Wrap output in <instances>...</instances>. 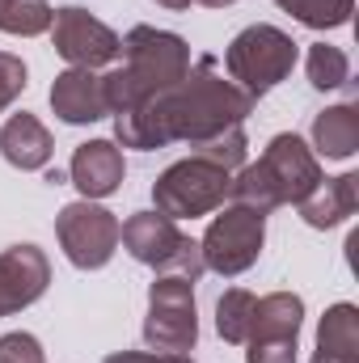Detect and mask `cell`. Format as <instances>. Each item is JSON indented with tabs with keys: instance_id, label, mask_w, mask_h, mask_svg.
<instances>
[{
	"instance_id": "obj_1",
	"label": "cell",
	"mask_w": 359,
	"mask_h": 363,
	"mask_svg": "<svg viewBox=\"0 0 359 363\" xmlns=\"http://www.w3.org/2000/svg\"><path fill=\"white\" fill-rule=\"evenodd\" d=\"M254 114V97L216 72V60L203 55L190 64L174 89L148 97L144 106L114 114V140L123 148H165V144H203L228 127H241Z\"/></svg>"
},
{
	"instance_id": "obj_2",
	"label": "cell",
	"mask_w": 359,
	"mask_h": 363,
	"mask_svg": "<svg viewBox=\"0 0 359 363\" xmlns=\"http://www.w3.org/2000/svg\"><path fill=\"white\" fill-rule=\"evenodd\" d=\"M118 55H123V68H110L101 77V93H106L110 114H127V110L144 106L148 97L174 89L190 72L186 38L170 34V30H157V26L127 30V38H118Z\"/></svg>"
},
{
	"instance_id": "obj_3",
	"label": "cell",
	"mask_w": 359,
	"mask_h": 363,
	"mask_svg": "<svg viewBox=\"0 0 359 363\" xmlns=\"http://www.w3.org/2000/svg\"><path fill=\"white\" fill-rule=\"evenodd\" d=\"M317 186H321L317 152H313L300 135L283 131V135L270 140L267 152H263L254 165H241V174L233 178L228 194H233V203L254 207V211L267 216V211L287 207V203L300 207Z\"/></svg>"
},
{
	"instance_id": "obj_4",
	"label": "cell",
	"mask_w": 359,
	"mask_h": 363,
	"mask_svg": "<svg viewBox=\"0 0 359 363\" xmlns=\"http://www.w3.org/2000/svg\"><path fill=\"white\" fill-rule=\"evenodd\" d=\"M224 68H228V81L237 89L250 93L258 101L279 81L292 77V68H296V43L283 30H275V26H250V30H241L228 43Z\"/></svg>"
},
{
	"instance_id": "obj_5",
	"label": "cell",
	"mask_w": 359,
	"mask_h": 363,
	"mask_svg": "<svg viewBox=\"0 0 359 363\" xmlns=\"http://www.w3.org/2000/svg\"><path fill=\"white\" fill-rule=\"evenodd\" d=\"M228 186H233V174L203 161V157H186L178 165H170L157 186H153V211L170 216V220H199V216H211L224 207L228 199Z\"/></svg>"
},
{
	"instance_id": "obj_6",
	"label": "cell",
	"mask_w": 359,
	"mask_h": 363,
	"mask_svg": "<svg viewBox=\"0 0 359 363\" xmlns=\"http://www.w3.org/2000/svg\"><path fill=\"white\" fill-rule=\"evenodd\" d=\"M144 342L157 355H190L199 342V317H194V283L178 274H157L148 287V317H144Z\"/></svg>"
},
{
	"instance_id": "obj_7",
	"label": "cell",
	"mask_w": 359,
	"mask_h": 363,
	"mask_svg": "<svg viewBox=\"0 0 359 363\" xmlns=\"http://www.w3.org/2000/svg\"><path fill=\"white\" fill-rule=\"evenodd\" d=\"M263 241H267V216L254 211V207L233 203V207H224V211L207 224V233H203V241H199V254H203V267H207V271L233 279V274L250 271V267L258 262Z\"/></svg>"
},
{
	"instance_id": "obj_8",
	"label": "cell",
	"mask_w": 359,
	"mask_h": 363,
	"mask_svg": "<svg viewBox=\"0 0 359 363\" xmlns=\"http://www.w3.org/2000/svg\"><path fill=\"white\" fill-rule=\"evenodd\" d=\"M118 228L123 224L114 220V211L97 207L93 199H77L55 216V237H60V245L77 271H101L114 258Z\"/></svg>"
},
{
	"instance_id": "obj_9",
	"label": "cell",
	"mask_w": 359,
	"mask_h": 363,
	"mask_svg": "<svg viewBox=\"0 0 359 363\" xmlns=\"http://www.w3.org/2000/svg\"><path fill=\"white\" fill-rule=\"evenodd\" d=\"M304 325V300L296 291H270L254 304V325L245 338V363H296Z\"/></svg>"
},
{
	"instance_id": "obj_10",
	"label": "cell",
	"mask_w": 359,
	"mask_h": 363,
	"mask_svg": "<svg viewBox=\"0 0 359 363\" xmlns=\"http://www.w3.org/2000/svg\"><path fill=\"white\" fill-rule=\"evenodd\" d=\"M51 43L72 68H106V64L118 60V34L106 21H97L89 9H81V4L55 9Z\"/></svg>"
},
{
	"instance_id": "obj_11",
	"label": "cell",
	"mask_w": 359,
	"mask_h": 363,
	"mask_svg": "<svg viewBox=\"0 0 359 363\" xmlns=\"http://www.w3.org/2000/svg\"><path fill=\"white\" fill-rule=\"evenodd\" d=\"M51 283V262L38 245H9L0 254V317L30 308Z\"/></svg>"
},
{
	"instance_id": "obj_12",
	"label": "cell",
	"mask_w": 359,
	"mask_h": 363,
	"mask_svg": "<svg viewBox=\"0 0 359 363\" xmlns=\"http://www.w3.org/2000/svg\"><path fill=\"white\" fill-rule=\"evenodd\" d=\"M182 237L178 233V220H170V216H161V211H136L123 228H118V245L136 258V262H144V267H153V271H161L174 254L182 250Z\"/></svg>"
},
{
	"instance_id": "obj_13",
	"label": "cell",
	"mask_w": 359,
	"mask_h": 363,
	"mask_svg": "<svg viewBox=\"0 0 359 363\" xmlns=\"http://www.w3.org/2000/svg\"><path fill=\"white\" fill-rule=\"evenodd\" d=\"M68 178L72 186L85 194V199H106L114 194L123 178H127V165H123V148L114 140H89L72 152V165H68Z\"/></svg>"
},
{
	"instance_id": "obj_14",
	"label": "cell",
	"mask_w": 359,
	"mask_h": 363,
	"mask_svg": "<svg viewBox=\"0 0 359 363\" xmlns=\"http://www.w3.org/2000/svg\"><path fill=\"white\" fill-rule=\"evenodd\" d=\"M51 110L55 118L72 123V127H85V123H97L106 118V93H101V77L93 68H68L55 77L51 85Z\"/></svg>"
},
{
	"instance_id": "obj_15",
	"label": "cell",
	"mask_w": 359,
	"mask_h": 363,
	"mask_svg": "<svg viewBox=\"0 0 359 363\" xmlns=\"http://www.w3.org/2000/svg\"><path fill=\"white\" fill-rule=\"evenodd\" d=\"M51 152H55V140H51V131H47L34 114L21 110V114L4 118V127H0V157H4L13 169H21V174L47 169Z\"/></svg>"
},
{
	"instance_id": "obj_16",
	"label": "cell",
	"mask_w": 359,
	"mask_h": 363,
	"mask_svg": "<svg viewBox=\"0 0 359 363\" xmlns=\"http://www.w3.org/2000/svg\"><path fill=\"white\" fill-rule=\"evenodd\" d=\"M359 207V174H343V178H321V186L300 203V216L309 228H334L343 220H351Z\"/></svg>"
},
{
	"instance_id": "obj_17",
	"label": "cell",
	"mask_w": 359,
	"mask_h": 363,
	"mask_svg": "<svg viewBox=\"0 0 359 363\" xmlns=\"http://www.w3.org/2000/svg\"><path fill=\"white\" fill-rule=\"evenodd\" d=\"M309 363H359V308L334 304L317 325V351Z\"/></svg>"
},
{
	"instance_id": "obj_18",
	"label": "cell",
	"mask_w": 359,
	"mask_h": 363,
	"mask_svg": "<svg viewBox=\"0 0 359 363\" xmlns=\"http://www.w3.org/2000/svg\"><path fill=\"white\" fill-rule=\"evenodd\" d=\"M313 148L326 161H347L359 152V106L343 101V106H326L313 118Z\"/></svg>"
},
{
	"instance_id": "obj_19",
	"label": "cell",
	"mask_w": 359,
	"mask_h": 363,
	"mask_svg": "<svg viewBox=\"0 0 359 363\" xmlns=\"http://www.w3.org/2000/svg\"><path fill=\"white\" fill-rule=\"evenodd\" d=\"M254 304H258V296L245 291V287H228V291L216 300V330H220L224 342L245 347L250 325H254Z\"/></svg>"
},
{
	"instance_id": "obj_20",
	"label": "cell",
	"mask_w": 359,
	"mask_h": 363,
	"mask_svg": "<svg viewBox=\"0 0 359 363\" xmlns=\"http://www.w3.org/2000/svg\"><path fill=\"white\" fill-rule=\"evenodd\" d=\"M304 72H309V85L321 93L343 89L351 81V60L343 47H330V43H313L309 55H304Z\"/></svg>"
},
{
	"instance_id": "obj_21",
	"label": "cell",
	"mask_w": 359,
	"mask_h": 363,
	"mask_svg": "<svg viewBox=\"0 0 359 363\" xmlns=\"http://www.w3.org/2000/svg\"><path fill=\"white\" fill-rule=\"evenodd\" d=\"M275 4L309 30H338L355 13V0H275Z\"/></svg>"
},
{
	"instance_id": "obj_22",
	"label": "cell",
	"mask_w": 359,
	"mask_h": 363,
	"mask_svg": "<svg viewBox=\"0 0 359 363\" xmlns=\"http://www.w3.org/2000/svg\"><path fill=\"white\" fill-rule=\"evenodd\" d=\"M51 17H55V9L47 0H0V30L4 34H21V38L47 34Z\"/></svg>"
},
{
	"instance_id": "obj_23",
	"label": "cell",
	"mask_w": 359,
	"mask_h": 363,
	"mask_svg": "<svg viewBox=\"0 0 359 363\" xmlns=\"http://www.w3.org/2000/svg\"><path fill=\"white\" fill-rule=\"evenodd\" d=\"M245 152H250V144H245V131L241 127H228V131L194 144V157H203V161H211V165H220L228 174H237L245 165Z\"/></svg>"
},
{
	"instance_id": "obj_24",
	"label": "cell",
	"mask_w": 359,
	"mask_h": 363,
	"mask_svg": "<svg viewBox=\"0 0 359 363\" xmlns=\"http://www.w3.org/2000/svg\"><path fill=\"white\" fill-rule=\"evenodd\" d=\"M0 363H43V342L26 330L0 338Z\"/></svg>"
},
{
	"instance_id": "obj_25",
	"label": "cell",
	"mask_w": 359,
	"mask_h": 363,
	"mask_svg": "<svg viewBox=\"0 0 359 363\" xmlns=\"http://www.w3.org/2000/svg\"><path fill=\"white\" fill-rule=\"evenodd\" d=\"M21 89H26V64L17 55L0 51V114L21 97Z\"/></svg>"
},
{
	"instance_id": "obj_26",
	"label": "cell",
	"mask_w": 359,
	"mask_h": 363,
	"mask_svg": "<svg viewBox=\"0 0 359 363\" xmlns=\"http://www.w3.org/2000/svg\"><path fill=\"white\" fill-rule=\"evenodd\" d=\"M101 363H190L186 355H157V351H118V355H110V359H101Z\"/></svg>"
},
{
	"instance_id": "obj_27",
	"label": "cell",
	"mask_w": 359,
	"mask_h": 363,
	"mask_svg": "<svg viewBox=\"0 0 359 363\" xmlns=\"http://www.w3.org/2000/svg\"><path fill=\"white\" fill-rule=\"evenodd\" d=\"M161 9H170V13H182V9H190V0H157Z\"/></svg>"
},
{
	"instance_id": "obj_28",
	"label": "cell",
	"mask_w": 359,
	"mask_h": 363,
	"mask_svg": "<svg viewBox=\"0 0 359 363\" xmlns=\"http://www.w3.org/2000/svg\"><path fill=\"white\" fill-rule=\"evenodd\" d=\"M199 4H207V9H228V4H237V0H199Z\"/></svg>"
}]
</instances>
